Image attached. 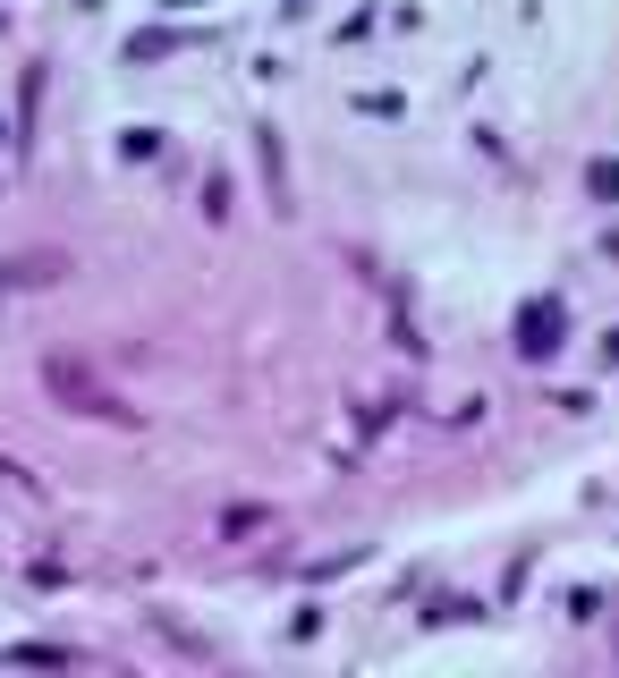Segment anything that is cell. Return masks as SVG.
<instances>
[{
    "mask_svg": "<svg viewBox=\"0 0 619 678\" xmlns=\"http://www.w3.org/2000/svg\"><path fill=\"white\" fill-rule=\"evenodd\" d=\"M43 390L68 407V416H111V424H136V407H119L111 390H102L94 373L77 365V356H43Z\"/></svg>",
    "mask_w": 619,
    "mask_h": 678,
    "instance_id": "cell-1",
    "label": "cell"
},
{
    "mask_svg": "<svg viewBox=\"0 0 619 678\" xmlns=\"http://www.w3.org/2000/svg\"><path fill=\"white\" fill-rule=\"evenodd\" d=\"M255 162H263V195H272V212H297V187H289V153H280V128H255Z\"/></svg>",
    "mask_w": 619,
    "mask_h": 678,
    "instance_id": "cell-2",
    "label": "cell"
},
{
    "mask_svg": "<svg viewBox=\"0 0 619 678\" xmlns=\"http://www.w3.org/2000/svg\"><path fill=\"white\" fill-rule=\"evenodd\" d=\"M518 348L526 356H552L560 348V306H552V297H535V306L518 314Z\"/></svg>",
    "mask_w": 619,
    "mask_h": 678,
    "instance_id": "cell-3",
    "label": "cell"
},
{
    "mask_svg": "<svg viewBox=\"0 0 619 678\" xmlns=\"http://www.w3.org/2000/svg\"><path fill=\"white\" fill-rule=\"evenodd\" d=\"M0 280H9V289H34V280H43V289H51V280H60V255H9Z\"/></svg>",
    "mask_w": 619,
    "mask_h": 678,
    "instance_id": "cell-4",
    "label": "cell"
},
{
    "mask_svg": "<svg viewBox=\"0 0 619 678\" xmlns=\"http://www.w3.org/2000/svg\"><path fill=\"white\" fill-rule=\"evenodd\" d=\"M263 526H272V509H255V501L221 509V534H229V543H246V534H263Z\"/></svg>",
    "mask_w": 619,
    "mask_h": 678,
    "instance_id": "cell-5",
    "label": "cell"
},
{
    "mask_svg": "<svg viewBox=\"0 0 619 678\" xmlns=\"http://www.w3.org/2000/svg\"><path fill=\"white\" fill-rule=\"evenodd\" d=\"M0 662H17V670H51V662H68V653H60V645H9Z\"/></svg>",
    "mask_w": 619,
    "mask_h": 678,
    "instance_id": "cell-6",
    "label": "cell"
},
{
    "mask_svg": "<svg viewBox=\"0 0 619 678\" xmlns=\"http://www.w3.org/2000/svg\"><path fill=\"white\" fill-rule=\"evenodd\" d=\"M162 636H170V645H179V653H196V662L212 653V636H196V628H179V619H162Z\"/></svg>",
    "mask_w": 619,
    "mask_h": 678,
    "instance_id": "cell-7",
    "label": "cell"
},
{
    "mask_svg": "<svg viewBox=\"0 0 619 678\" xmlns=\"http://www.w3.org/2000/svg\"><path fill=\"white\" fill-rule=\"evenodd\" d=\"M204 212H212V221H229V178H221V170L204 178Z\"/></svg>",
    "mask_w": 619,
    "mask_h": 678,
    "instance_id": "cell-8",
    "label": "cell"
},
{
    "mask_svg": "<svg viewBox=\"0 0 619 678\" xmlns=\"http://www.w3.org/2000/svg\"><path fill=\"white\" fill-rule=\"evenodd\" d=\"M586 187H594V195H619V162H594V170H586Z\"/></svg>",
    "mask_w": 619,
    "mask_h": 678,
    "instance_id": "cell-9",
    "label": "cell"
},
{
    "mask_svg": "<svg viewBox=\"0 0 619 678\" xmlns=\"http://www.w3.org/2000/svg\"><path fill=\"white\" fill-rule=\"evenodd\" d=\"M0 484H17V467H9V458H0Z\"/></svg>",
    "mask_w": 619,
    "mask_h": 678,
    "instance_id": "cell-10",
    "label": "cell"
}]
</instances>
